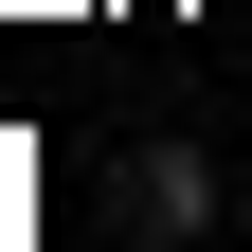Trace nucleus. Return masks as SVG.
Returning <instances> with one entry per match:
<instances>
[{
	"mask_svg": "<svg viewBox=\"0 0 252 252\" xmlns=\"http://www.w3.org/2000/svg\"><path fill=\"white\" fill-rule=\"evenodd\" d=\"M126 216H144V234H216V162L198 144H144V162H126Z\"/></svg>",
	"mask_w": 252,
	"mask_h": 252,
	"instance_id": "1",
	"label": "nucleus"
}]
</instances>
